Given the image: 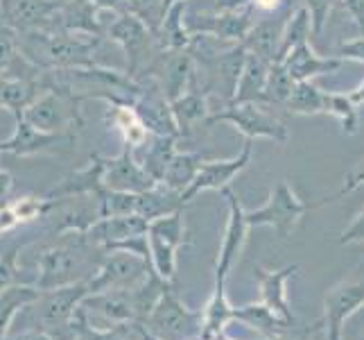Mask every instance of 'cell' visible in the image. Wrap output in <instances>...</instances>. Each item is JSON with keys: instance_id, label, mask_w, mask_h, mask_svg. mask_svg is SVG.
I'll return each mask as SVG.
<instances>
[{"instance_id": "19", "label": "cell", "mask_w": 364, "mask_h": 340, "mask_svg": "<svg viewBox=\"0 0 364 340\" xmlns=\"http://www.w3.org/2000/svg\"><path fill=\"white\" fill-rule=\"evenodd\" d=\"M105 170H107V157L93 155L84 168L66 175L55 188L46 193L48 200H68L80 195H97V191L105 188Z\"/></svg>"}, {"instance_id": "1", "label": "cell", "mask_w": 364, "mask_h": 340, "mask_svg": "<svg viewBox=\"0 0 364 340\" xmlns=\"http://www.w3.org/2000/svg\"><path fill=\"white\" fill-rule=\"evenodd\" d=\"M102 247L93 245L84 234H64L55 245L46 247L39 254V274L34 286L39 291L89 282L95 274L100 261L93 254H102Z\"/></svg>"}, {"instance_id": "27", "label": "cell", "mask_w": 364, "mask_h": 340, "mask_svg": "<svg viewBox=\"0 0 364 340\" xmlns=\"http://www.w3.org/2000/svg\"><path fill=\"white\" fill-rule=\"evenodd\" d=\"M183 197L179 191L166 186L163 182H156L152 188H147L145 193H138V202H136V213L147 222H152L156 218L170 216L174 211L183 209Z\"/></svg>"}, {"instance_id": "34", "label": "cell", "mask_w": 364, "mask_h": 340, "mask_svg": "<svg viewBox=\"0 0 364 340\" xmlns=\"http://www.w3.org/2000/svg\"><path fill=\"white\" fill-rule=\"evenodd\" d=\"M323 113L333 116L344 134L353 136L360 130V107L350 100L348 93H335V91H326V109Z\"/></svg>"}, {"instance_id": "30", "label": "cell", "mask_w": 364, "mask_h": 340, "mask_svg": "<svg viewBox=\"0 0 364 340\" xmlns=\"http://www.w3.org/2000/svg\"><path fill=\"white\" fill-rule=\"evenodd\" d=\"M39 295H41L39 288L28 284L9 286L7 291L0 293V340H7V331L11 322H14L16 313L28 309Z\"/></svg>"}, {"instance_id": "23", "label": "cell", "mask_w": 364, "mask_h": 340, "mask_svg": "<svg viewBox=\"0 0 364 340\" xmlns=\"http://www.w3.org/2000/svg\"><path fill=\"white\" fill-rule=\"evenodd\" d=\"M233 320L251 326V329L260 334L262 338L287 336L294 331V324L283 320L279 313H274L267 304H262V302H251V304L233 306Z\"/></svg>"}, {"instance_id": "8", "label": "cell", "mask_w": 364, "mask_h": 340, "mask_svg": "<svg viewBox=\"0 0 364 340\" xmlns=\"http://www.w3.org/2000/svg\"><path fill=\"white\" fill-rule=\"evenodd\" d=\"M364 309V259L350 270L344 279H340L335 286H331L323 295V318L319 324L328 326H342Z\"/></svg>"}, {"instance_id": "11", "label": "cell", "mask_w": 364, "mask_h": 340, "mask_svg": "<svg viewBox=\"0 0 364 340\" xmlns=\"http://www.w3.org/2000/svg\"><path fill=\"white\" fill-rule=\"evenodd\" d=\"M222 195L229 205V218H227V230H224L220 254L215 261V284H227L229 272L233 270L235 261L240 259L245 243H247V234L251 230L247 225V211L242 209L237 195L231 191V186L224 188Z\"/></svg>"}, {"instance_id": "57", "label": "cell", "mask_w": 364, "mask_h": 340, "mask_svg": "<svg viewBox=\"0 0 364 340\" xmlns=\"http://www.w3.org/2000/svg\"><path fill=\"white\" fill-rule=\"evenodd\" d=\"M0 155H3V150H0Z\"/></svg>"}, {"instance_id": "5", "label": "cell", "mask_w": 364, "mask_h": 340, "mask_svg": "<svg viewBox=\"0 0 364 340\" xmlns=\"http://www.w3.org/2000/svg\"><path fill=\"white\" fill-rule=\"evenodd\" d=\"M308 211H310V205L296 195L290 182L283 180L269 191L265 205L256 211H247V225L249 227H274L276 234L281 238H287Z\"/></svg>"}, {"instance_id": "47", "label": "cell", "mask_w": 364, "mask_h": 340, "mask_svg": "<svg viewBox=\"0 0 364 340\" xmlns=\"http://www.w3.org/2000/svg\"><path fill=\"white\" fill-rule=\"evenodd\" d=\"M342 5L348 11V16L353 19V23L364 32V0H342Z\"/></svg>"}, {"instance_id": "43", "label": "cell", "mask_w": 364, "mask_h": 340, "mask_svg": "<svg viewBox=\"0 0 364 340\" xmlns=\"http://www.w3.org/2000/svg\"><path fill=\"white\" fill-rule=\"evenodd\" d=\"M335 3L337 0H306V7H308L310 19H312V34L315 36H319L323 32Z\"/></svg>"}, {"instance_id": "9", "label": "cell", "mask_w": 364, "mask_h": 340, "mask_svg": "<svg viewBox=\"0 0 364 340\" xmlns=\"http://www.w3.org/2000/svg\"><path fill=\"white\" fill-rule=\"evenodd\" d=\"M154 34L156 32L141 16L132 14V11L118 14V19L109 25V39L120 43L124 53H127V75L132 80L147 64V57L152 55Z\"/></svg>"}, {"instance_id": "37", "label": "cell", "mask_w": 364, "mask_h": 340, "mask_svg": "<svg viewBox=\"0 0 364 340\" xmlns=\"http://www.w3.org/2000/svg\"><path fill=\"white\" fill-rule=\"evenodd\" d=\"M310 32H312L310 11H308V7H301V9H296L294 16H290V21H285L283 39H281V53H279V59H276V61H281L294 46L308 41Z\"/></svg>"}, {"instance_id": "18", "label": "cell", "mask_w": 364, "mask_h": 340, "mask_svg": "<svg viewBox=\"0 0 364 340\" xmlns=\"http://www.w3.org/2000/svg\"><path fill=\"white\" fill-rule=\"evenodd\" d=\"M299 272V266H283V268H254V277L258 279L260 288V302L267 304L274 313H279L283 320L294 324V313L290 306V299H287V282Z\"/></svg>"}, {"instance_id": "50", "label": "cell", "mask_w": 364, "mask_h": 340, "mask_svg": "<svg viewBox=\"0 0 364 340\" xmlns=\"http://www.w3.org/2000/svg\"><path fill=\"white\" fill-rule=\"evenodd\" d=\"M7 340H57V338H55V336H50V334L43 331V329H30V331L21 334V336H11V338H7Z\"/></svg>"}, {"instance_id": "33", "label": "cell", "mask_w": 364, "mask_h": 340, "mask_svg": "<svg viewBox=\"0 0 364 340\" xmlns=\"http://www.w3.org/2000/svg\"><path fill=\"white\" fill-rule=\"evenodd\" d=\"M285 109L296 113V116H317L326 109V91H321L312 82H296L285 103Z\"/></svg>"}, {"instance_id": "10", "label": "cell", "mask_w": 364, "mask_h": 340, "mask_svg": "<svg viewBox=\"0 0 364 340\" xmlns=\"http://www.w3.org/2000/svg\"><path fill=\"white\" fill-rule=\"evenodd\" d=\"M251 155H254V141L251 138H245V143L240 148V153L231 159H215V161H202L193 184L181 193L183 202H191L193 197H197L204 191H224L229 188L231 182L240 175L251 161Z\"/></svg>"}, {"instance_id": "31", "label": "cell", "mask_w": 364, "mask_h": 340, "mask_svg": "<svg viewBox=\"0 0 364 340\" xmlns=\"http://www.w3.org/2000/svg\"><path fill=\"white\" fill-rule=\"evenodd\" d=\"M183 9H186V0H179V3H174L166 14H163L161 19V25H159V43L163 50H168V53H172V50H183L191 46L193 36L191 32H188L183 28Z\"/></svg>"}, {"instance_id": "45", "label": "cell", "mask_w": 364, "mask_h": 340, "mask_svg": "<svg viewBox=\"0 0 364 340\" xmlns=\"http://www.w3.org/2000/svg\"><path fill=\"white\" fill-rule=\"evenodd\" d=\"M342 245H353V243H364V209L358 213V216L350 220V225L342 232L340 236Z\"/></svg>"}, {"instance_id": "25", "label": "cell", "mask_w": 364, "mask_h": 340, "mask_svg": "<svg viewBox=\"0 0 364 340\" xmlns=\"http://www.w3.org/2000/svg\"><path fill=\"white\" fill-rule=\"evenodd\" d=\"M170 107H172L174 120H177V128L181 134H188L197 123L208 120L213 113V109L208 107V96L197 89L195 75H193L191 84H188L186 93L179 96L177 100H172Z\"/></svg>"}, {"instance_id": "29", "label": "cell", "mask_w": 364, "mask_h": 340, "mask_svg": "<svg viewBox=\"0 0 364 340\" xmlns=\"http://www.w3.org/2000/svg\"><path fill=\"white\" fill-rule=\"evenodd\" d=\"M283 28L285 21H265V23H254L249 36L242 41V46L267 61H276L281 53V39H283Z\"/></svg>"}, {"instance_id": "41", "label": "cell", "mask_w": 364, "mask_h": 340, "mask_svg": "<svg viewBox=\"0 0 364 340\" xmlns=\"http://www.w3.org/2000/svg\"><path fill=\"white\" fill-rule=\"evenodd\" d=\"M23 245L14 243L0 252V293L7 291L9 286H16L18 282V254Z\"/></svg>"}, {"instance_id": "48", "label": "cell", "mask_w": 364, "mask_h": 340, "mask_svg": "<svg viewBox=\"0 0 364 340\" xmlns=\"http://www.w3.org/2000/svg\"><path fill=\"white\" fill-rule=\"evenodd\" d=\"M11 191H14V175L5 168H0V207L7 205Z\"/></svg>"}, {"instance_id": "15", "label": "cell", "mask_w": 364, "mask_h": 340, "mask_svg": "<svg viewBox=\"0 0 364 340\" xmlns=\"http://www.w3.org/2000/svg\"><path fill=\"white\" fill-rule=\"evenodd\" d=\"M86 311V318L91 322H105L107 326L116 324H136V311L132 299V288L127 291H105V293H91L82 302ZM102 326V329H107Z\"/></svg>"}, {"instance_id": "44", "label": "cell", "mask_w": 364, "mask_h": 340, "mask_svg": "<svg viewBox=\"0 0 364 340\" xmlns=\"http://www.w3.org/2000/svg\"><path fill=\"white\" fill-rule=\"evenodd\" d=\"M335 57L348 59V61H358V64H364V36L342 41L340 46H337V50H335Z\"/></svg>"}, {"instance_id": "20", "label": "cell", "mask_w": 364, "mask_h": 340, "mask_svg": "<svg viewBox=\"0 0 364 340\" xmlns=\"http://www.w3.org/2000/svg\"><path fill=\"white\" fill-rule=\"evenodd\" d=\"M147 227L149 222L138 216V213H129V216H109V218H100L84 236L89 238L93 245L109 252L134 236L147 234Z\"/></svg>"}, {"instance_id": "56", "label": "cell", "mask_w": 364, "mask_h": 340, "mask_svg": "<svg viewBox=\"0 0 364 340\" xmlns=\"http://www.w3.org/2000/svg\"><path fill=\"white\" fill-rule=\"evenodd\" d=\"M0 21H3V5H0Z\"/></svg>"}, {"instance_id": "36", "label": "cell", "mask_w": 364, "mask_h": 340, "mask_svg": "<svg viewBox=\"0 0 364 340\" xmlns=\"http://www.w3.org/2000/svg\"><path fill=\"white\" fill-rule=\"evenodd\" d=\"M174 143H177V136H154L152 145L147 148V155L141 163L154 182L163 180V172H166L170 159L177 153Z\"/></svg>"}, {"instance_id": "53", "label": "cell", "mask_w": 364, "mask_h": 340, "mask_svg": "<svg viewBox=\"0 0 364 340\" xmlns=\"http://www.w3.org/2000/svg\"><path fill=\"white\" fill-rule=\"evenodd\" d=\"M136 331H138V340H161V338H156V336H152L143 324H136Z\"/></svg>"}, {"instance_id": "2", "label": "cell", "mask_w": 364, "mask_h": 340, "mask_svg": "<svg viewBox=\"0 0 364 340\" xmlns=\"http://www.w3.org/2000/svg\"><path fill=\"white\" fill-rule=\"evenodd\" d=\"M91 295L89 282H77L59 288L41 291L32 304L28 306L34 320V329H43L57 340H75L73 320L80 304Z\"/></svg>"}, {"instance_id": "42", "label": "cell", "mask_w": 364, "mask_h": 340, "mask_svg": "<svg viewBox=\"0 0 364 340\" xmlns=\"http://www.w3.org/2000/svg\"><path fill=\"white\" fill-rule=\"evenodd\" d=\"M360 186H364V159H362L360 163H355V168H350V170H348V175L344 177V186L340 188V191H337L335 195H331V197H321L319 202L310 205V209L321 207V205H328V202H335V200H340V197H344V195H348V193L358 191Z\"/></svg>"}, {"instance_id": "17", "label": "cell", "mask_w": 364, "mask_h": 340, "mask_svg": "<svg viewBox=\"0 0 364 340\" xmlns=\"http://www.w3.org/2000/svg\"><path fill=\"white\" fill-rule=\"evenodd\" d=\"M132 105L138 113V118L147 128V132H152L154 136H177V138L181 136L170 107V100L163 96L161 86H156V89H141L138 96H134Z\"/></svg>"}, {"instance_id": "52", "label": "cell", "mask_w": 364, "mask_h": 340, "mask_svg": "<svg viewBox=\"0 0 364 340\" xmlns=\"http://www.w3.org/2000/svg\"><path fill=\"white\" fill-rule=\"evenodd\" d=\"M342 326H335V324H328L326 326V340H344L342 336Z\"/></svg>"}, {"instance_id": "13", "label": "cell", "mask_w": 364, "mask_h": 340, "mask_svg": "<svg viewBox=\"0 0 364 340\" xmlns=\"http://www.w3.org/2000/svg\"><path fill=\"white\" fill-rule=\"evenodd\" d=\"M3 5V23L16 32L53 30L55 19L64 3L57 0H0Z\"/></svg>"}, {"instance_id": "40", "label": "cell", "mask_w": 364, "mask_h": 340, "mask_svg": "<svg viewBox=\"0 0 364 340\" xmlns=\"http://www.w3.org/2000/svg\"><path fill=\"white\" fill-rule=\"evenodd\" d=\"M18 55H21L18 32L14 28H9L7 23L0 21V78L9 71V66L14 64V59Z\"/></svg>"}, {"instance_id": "26", "label": "cell", "mask_w": 364, "mask_h": 340, "mask_svg": "<svg viewBox=\"0 0 364 340\" xmlns=\"http://www.w3.org/2000/svg\"><path fill=\"white\" fill-rule=\"evenodd\" d=\"M272 61L262 59L247 50V61L240 80H237V89L233 93V100L229 105H240V103H260L262 91H265L267 75H269Z\"/></svg>"}, {"instance_id": "21", "label": "cell", "mask_w": 364, "mask_h": 340, "mask_svg": "<svg viewBox=\"0 0 364 340\" xmlns=\"http://www.w3.org/2000/svg\"><path fill=\"white\" fill-rule=\"evenodd\" d=\"M281 61L285 64L287 73L292 75L294 82H312V78L335 73L337 68L342 66L344 59H340V57H321V55L315 53V48L310 46V41H304V43L294 46Z\"/></svg>"}, {"instance_id": "12", "label": "cell", "mask_w": 364, "mask_h": 340, "mask_svg": "<svg viewBox=\"0 0 364 340\" xmlns=\"http://www.w3.org/2000/svg\"><path fill=\"white\" fill-rule=\"evenodd\" d=\"M77 136L73 132H43L25 118H14V132L7 141H0V150L16 157H34V155H46L55 153L59 145H75Z\"/></svg>"}, {"instance_id": "32", "label": "cell", "mask_w": 364, "mask_h": 340, "mask_svg": "<svg viewBox=\"0 0 364 340\" xmlns=\"http://www.w3.org/2000/svg\"><path fill=\"white\" fill-rule=\"evenodd\" d=\"M199 166H202V155H197V153H174L166 172H163L161 182L166 186H170V188H174V191L183 193L186 188L193 184Z\"/></svg>"}, {"instance_id": "14", "label": "cell", "mask_w": 364, "mask_h": 340, "mask_svg": "<svg viewBox=\"0 0 364 340\" xmlns=\"http://www.w3.org/2000/svg\"><path fill=\"white\" fill-rule=\"evenodd\" d=\"M53 202H55V207L50 209V213H55L53 232L57 236L86 234L100 218H102V213H100V202L95 195L53 200Z\"/></svg>"}, {"instance_id": "54", "label": "cell", "mask_w": 364, "mask_h": 340, "mask_svg": "<svg viewBox=\"0 0 364 340\" xmlns=\"http://www.w3.org/2000/svg\"><path fill=\"white\" fill-rule=\"evenodd\" d=\"M254 3L262 9H274L276 5H279V0H254Z\"/></svg>"}, {"instance_id": "4", "label": "cell", "mask_w": 364, "mask_h": 340, "mask_svg": "<svg viewBox=\"0 0 364 340\" xmlns=\"http://www.w3.org/2000/svg\"><path fill=\"white\" fill-rule=\"evenodd\" d=\"M206 123L208 125L229 123L245 138H251V141H256V138H269V141L281 143V145L290 141V130H287V125L281 118H276L274 113L265 111V107L260 103L229 105L222 111H213Z\"/></svg>"}, {"instance_id": "7", "label": "cell", "mask_w": 364, "mask_h": 340, "mask_svg": "<svg viewBox=\"0 0 364 340\" xmlns=\"http://www.w3.org/2000/svg\"><path fill=\"white\" fill-rule=\"evenodd\" d=\"M186 236L188 234H186L183 209L149 222V227H147L149 254H152L154 270L163 277V279L174 282V274H177V249L181 245L191 243Z\"/></svg>"}, {"instance_id": "46", "label": "cell", "mask_w": 364, "mask_h": 340, "mask_svg": "<svg viewBox=\"0 0 364 340\" xmlns=\"http://www.w3.org/2000/svg\"><path fill=\"white\" fill-rule=\"evenodd\" d=\"M18 225H21V220L16 218L14 209H11L9 205H3V207H0V236H5V234H9V232H14Z\"/></svg>"}, {"instance_id": "24", "label": "cell", "mask_w": 364, "mask_h": 340, "mask_svg": "<svg viewBox=\"0 0 364 340\" xmlns=\"http://www.w3.org/2000/svg\"><path fill=\"white\" fill-rule=\"evenodd\" d=\"M100 11L93 7L91 0H70L64 3L55 19V28L50 32H73V34H91L100 36Z\"/></svg>"}, {"instance_id": "35", "label": "cell", "mask_w": 364, "mask_h": 340, "mask_svg": "<svg viewBox=\"0 0 364 340\" xmlns=\"http://www.w3.org/2000/svg\"><path fill=\"white\" fill-rule=\"evenodd\" d=\"M294 80L292 75L287 73L283 61H272L269 66V75H267V84H265V91H262V100L260 103L265 105H283L287 103L292 89H294Z\"/></svg>"}, {"instance_id": "51", "label": "cell", "mask_w": 364, "mask_h": 340, "mask_svg": "<svg viewBox=\"0 0 364 340\" xmlns=\"http://www.w3.org/2000/svg\"><path fill=\"white\" fill-rule=\"evenodd\" d=\"M348 96H350V100H353L358 107H364V80L355 86L353 91H348Z\"/></svg>"}, {"instance_id": "6", "label": "cell", "mask_w": 364, "mask_h": 340, "mask_svg": "<svg viewBox=\"0 0 364 340\" xmlns=\"http://www.w3.org/2000/svg\"><path fill=\"white\" fill-rule=\"evenodd\" d=\"M152 268V259L138 257L127 249H111L100 261L95 274L89 279V291H127V288L141 284Z\"/></svg>"}, {"instance_id": "16", "label": "cell", "mask_w": 364, "mask_h": 340, "mask_svg": "<svg viewBox=\"0 0 364 340\" xmlns=\"http://www.w3.org/2000/svg\"><path fill=\"white\" fill-rule=\"evenodd\" d=\"M156 182L149 177V172L143 168L141 161H136L134 148L124 143L122 153L114 159H107L105 170V186L114 188V191L124 193H145L147 188H152Z\"/></svg>"}, {"instance_id": "49", "label": "cell", "mask_w": 364, "mask_h": 340, "mask_svg": "<svg viewBox=\"0 0 364 340\" xmlns=\"http://www.w3.org/2000/svg\"><path fill=\"white\" fill-rule=\"evenodd\" d=\"M93 7L97 11H118V14H124L127 9V0H91Z\"/></svg>"}, {"instance_id": "39", "label": "cell", "mask_w": 364, "mask_h": 340, "mask_svg": "<svg viewBox=\"0 0 364 340\" xmlns=\"http://www.w3.org/2000/svg\"><path fill=\"white\" fill-rule=\"evenodd\" d=\"M9 207L14 209L16 218L21 220V225L25 222H34L39 218H46L50 209L55 207L53 200H48L46 195L39 197V195H23L18 200H14V202H9Z\"/></svg>"}, {"instance_id": "55", "label": "cell", "mask_w": 364, "mask_h": 340, "mask_svg": "<svg viewBox=\"0 0 364 340\" xmlns=\"http://www.w3.org/2000/svg\"><path fill=\"white\" fill-rule=\"evenodd\" d=\"M174 3H179V0H163V14H166V11H168Z\"/></svg>"}, {"instance_id": "22", "label": "cell", "mask_w": 364, "mask_h": 340, "mask_svg": "<svg viewBox=\"0 0 364 340\" xmlns=\"http://www.w3.org/2000/svg\"><path fill=\"white\" fill-rule=\"evenodd\" d=\"M193 75V57L183 53V50H172L168 57L161 59V73H156V78L163 96L172 103V100L186 93Z\"/></svg>"}, {"instance_id": "3", "label": "cell", "mask_w": 364, "mask_h": 340, "mask_svg": "<svg viewBox=\"0 0 364 340\" xmlns=\"http://www.w3.org/2000/svg\"><path fill=\"white\" fill-rule=\"evenodd\" d=\"M143 326L161 340H199L204 331V309H188L170 286Z\"/></svg>"}, {"instance_id": "38", "label": "cell", "mask_w": 364, "mask_h": 340, "mask_svg": "<svg viewBox=\"0 0 364 340\" xmlns=\"http://www.w3.org/2000/svg\"><path fill=\"white\" fill-rule=\"evenodd\" d=\"M97 202H100V213L102 218L109 216H129V213H136V202L138 195L136 193H124V191H114V188H102L97 191Z\"/></svg>"}, {"instance_id": "28", "label": "cell", "mask_w": 364, "mask_h": 340, "mask_svg": "<svg viewBox=\"0 0 364 340\" xmlns=\"http://www.w3.org/2000/svg\"><path fill=\"white\" fill-rule=\"evenodd\" d=\"M251 28H254V21H251V9H227L220 11V16H213L206 25H199V30L218 36L224 41H233V43H242Z\"/></svg>"}]
</instances>
